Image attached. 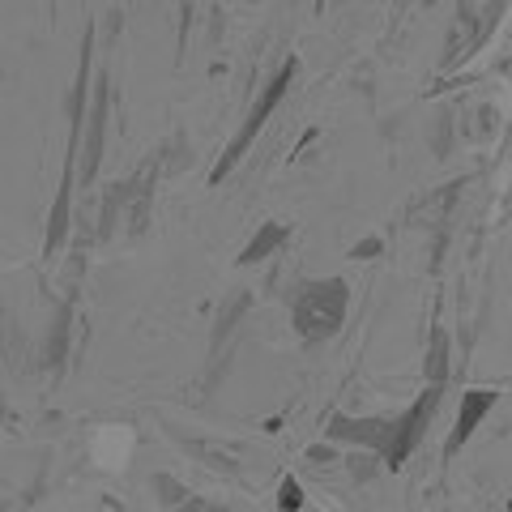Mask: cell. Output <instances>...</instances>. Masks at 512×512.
Wrapping results in <instances>:
<instances>
[{
    "mask_svg": "<svg viewBox=\"0 0 512 512\" xmlns=\"http://www.w3.org/2000/svg\"><path fill=\"white\" fill-rule=\"evenodd\" d=\"M440 397H444V384H431V389L419 393V402H414L406 414H397V427H393V444H389V453H384V466H389L393 474L406 466L410 453L419 448L423 440V431L427 423L436 419V406H440Z\"/></svg>",
    "mask_w": 512,
    "mask_h": 512,
    "instance_id": "3957f363",
    "label": "cell"
},
{
    "mask_svg": "<svg viewBox=\"0 0 512 512\" xmlns=\"http://www.w3.org/2000/svg\"><path fill=\"white\" fill-rule=\"evenodd\" d=\"M103 124H107V82H99L94 90V107H90V150H86V184L94 180V171H99V158H103Z\"/></svg>",
    "mask_w": 512,
    "mask_h": 512,
    "instance_id": "8992f818",
    "label": "cell"
},
{
    "mask_svg": "<svg viewBox=\"0 0 512 512\" xmlns=\"http://www.w3.org/2000/svg\"><path fill=\"white\" fill-rule=\"evenodd\" d=\"M295 77H299V60L291 56V60H286V64H282V69H278V77H274V82H269V86H265V94H261V99H256V107L248 111V120H244V124H239V133H235V141H231V146H227V150H222V158H218V167L210 171V184H222V180H227V175L235 171V163H239V158H244V154L252 150V141H256V133H261V128L269 124V116H274V111L282 107V99H286V94H291V86H295Z\"/></svg>",
    "mask_w": 512,
    "mask_h": 512,
    "instance_id": "7a4b0ae2",
    "label": "cell"
},
{
    "mask_svg": "<svg viewBox=\"0 0 512 512\" xmlns=\"http://www.w3.org/2000/svg\"><path fill=\"white\" fill-rule=\"evenodd\" d=\"M423 372L431 384H444L448 380V333L436 325L431 329V342H427V363H423Z\"/></svg>",
    "mask_w": 512,
    "mask_h": 512,
    "instance_id": "9c48e42d",
    "label": "cell"
},
{
    "mask_svg": "<svg viewBox=\"0 0 512 512\" xmlns=\"http://www.w3.org/2000/svg\"><path fill=\"white\" fill-rule=\"evenodd\" d=\"M346 308H350V286L342 278L303 282L291 303V325L303 342H329L346 325Z\"/></svg>",
    "mask_w": 512,
    "mask_h": 512,
    "instance_id": "6da1fadb",
    "label": "cell"
},
{
    "mask_svg": "<svg viewBox=\"0 0 512 512\" xmlns=\"http://www.w3.org/2000/svg\"><path fill=\"white\" fill-rule=\"evenodd\" d=\"M286 239H291V227H282V222H265V227L252 235V244L235 256V265H256V261H265V256L278 252Z\"/></svg>",
    "mask_w": 512,
    "mask_h": 512,
    "instance_id": "52a82bcc",
    "label": "cell"
},
{
    "mask_svg": "<svg viewBox=\"0 0 512 512\" xmlns=\"http://www.w3.org/2000/svg\"><path fill=\"white\" fill-rule=\"evenodd\" d=\"M393 427L397 419H350V414H333L325 436L329 444H359V448H376V453L384 457L393 444Z\"/></svg>",
    "mask_w": 512,
    "mask_h": 512,
    "instance_id": "277c9868",
    "label": "cell"
},
{
    "mask_svg": "<svg viewBox=\"0 0 512 512\" xmlns=\"http://www.w3.org/2000/svg\"><path fill=\"white\" fill-rule=\"evenodd\" d=\"M308 500H303V487L295 483V478H282V487H278V508H303Z\"/></svg>",
    "mask_w": 512,
    "mask_h": 512,
    "instance_id": "30bf717a",
    "label": "cell"
},
{
    "mask_svg": "<svg viewBox=\"0 0 512 512\" xmlns=\"http://www.w3.org/2000/svg\"><path fill=\"white\" fill-rule=\"evenodd\" d=\"M376 252H380V239H367V244H363V248H355L350 256H376Z\"/></svg>",
    "mask_w": 512,
    "mask_h": 512,
    "instance_id": "8fae6325",
    "label": "cell"
},
{
    "mask_svg": "<svg viewBox=\"0 0 512 512\" xmlns=\"http://www.w3.org/2000/svg\"><path fill=\"white\" fill-rule=\"evenodd\" d=\"M495 402H500V393L495 389H470L466 397H461V414H457V423L453 431H448V444H444V461H453L461 448L470 444V436L478 431V423L487 419V414L495 410Z\"/></svg>",
    "mask_w": 512,
    "mask_h": 512,
    "instance_id": "5b68a950",
    "label": "cell"
},
{
    "mask_svg": "<svg viewBox=\"0 0 512 512\" xmlns=\"http://www.w3.org/2000/svg\"><path fill=\"white\" fill-rule=\"evenodd\" d=\"M128 453H133V431L128 427H107L99 436V448H94V457H99L103 466H111V470L124 466Z\"/></svg>",
    "mask_w": 512,
    "mask_h": 512,
    "instance_id": "ba28073f",
    "label": "cell"
}]
</instances>
